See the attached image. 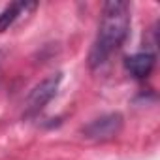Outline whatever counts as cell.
<instances>
[{
  "label": "cell",
  "instance_id": "cell-1",
  "mask_svg": "<svg viewBox=\"0 0 160 160\" xmlns=\"http://www.w3.org/2000/svg\"><path fill=\"white\" fill-rule=\"evenodd\" d=\"M130 28V4L122 0H109L104 4L98 34L89 53L91 68H98L121 47Z\"/></svg>",
  "mask_w": 160,
  "mask_h": 160
},
{
  "label": "cell",
  "instance_id": "cell-2",
  "mask_svg": "<svg viewBox=\"0 0 160 160\" xmlns=\"http://www.w3.org/2000/svg\"><path fill=\"white\" fill-rule=\"evenodd\" d=\"M60 81H62V73H60V72L51 73V75H47V77L43 79V81H40V83L30 91V94L27 96V102H25V115H27V117H32V115L40 113V111L51 102V98L57 94Z\"/></svg>",
  "mask_w": 160,
  "mask_h": 160
},
{
  "label": "cell",
  "instance_id": "cell-3",
  "mask_svg": "<svg viewBox=\"0 0 160 160\" xmlns=\"http://www.w3.org/2000/svg\"><path fill=\"white\" fill-rule=\"evenodd\" d=\"M121 126H122V117L119 113H108L87 124L83 128V134L89 139H109L119 134Z\"/></svg>",
  "mask_w": 160,
  "mask_h": 160
},
{
  "label": "cell",
  "instance_id": "cell-4",
  "mask_svg": "<svg viewBox=\"0 0 160 160\" xmlns=\"http://www.w3.org/2000/svg\"><path fill=\"white\" fill-rule=\"evenodd\" d=\"M124 66H126V70L134 77L143 79V77H147L152 72V68H154V57L151 53H136V55H132V57L126 58Z\"/></svg>",
  "mask_w": 160,
  "mask_h": 160
},
{
  "label": "cell",
  "instance_id": "cell-5",
  "mask_svg": "<svg viewBox=\"0 0 160 160\" xmlns=\"http://www.w3.org/2000/svg\"><path fill=\"white\" fill-rule=\"evenodd\" d=\"M34 8H36V4H32V2H13V4L6 6L0 12V32L10 28L23 13H27L28 10H34Z\"/></svg>",
  "mask_w": 160,
  "mask_h": 160
}]
</instances>
